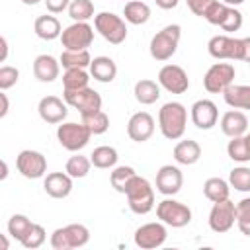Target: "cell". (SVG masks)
I'll use <instances>...</instances> for the list:
<instances>
[{"mask_svg": "<svg viewBox=\"0 0 250 250\" xmlns=\"http://www.w3.org/2000/svg\"><path fill=\"white\" fill-rule=\"evenodd\" d=\"M168 238V230H166V225L160 223V221H154V223H145L141 225L137 230H135V244L141 248V250H154V248H160Z\"/></svg>", "mask_w": 250, "mask_h": 250, "instance_id": "13", "label": "cell"}, {"mask_svg": "<svg viewBox=\"0 0 250 250\" xmlns=\"http://www.w3.org/2000/svg\"><path fill=\"white\" fill-rule=\"evenodd\" d=\"M10 248V238L6 234H0V250H8Z\"/></svg>", "mask_w": 250, "mask_h": 250, "instance_id": "51", "label": "cell"}, {"mask_svg": "<svg viewBox=\"0 0 250 250\" xmlns=\"http://www.w3.org/2000/svg\"><path fill=\"white\" fill-rule=\"evenodd\" d=\"M189 117H191V123L201 129V131H209L217 125L219 121V109H217V104L211 102V100H197L191 109H189Z\"/></svg>", "mask_w": 250, "mask_h": 250, "instance_id": "17", "label": "cell"}, {"mask_svg": "<svg viewBox=\"0 0 250 250\" xmlns=\"http://www.w3.org/2000/svg\"><path fill=\"white\" fill-rule=\"evenodd\" d=\"M90 137H92V133L84 127V123L68 121V123H61L57 127V139H59L61 146L70 152L82 150L90 143Z\"/></svg>", "mask_w": 250, "mask_h": 250, "instance_id": "9", "label": "cell"}, {"mask_svg": "<svg viewBox=\"0 0 250 250\" xmlns=\"http://www.w3.org/2000/svg\"><path fill=\"white\" fill-rule=\"evenodd\" d=\"M154 133V117L148 111H137L127 121V135L135 143H145Z\"/></svg>", "mask_w": 250, "mask_h": 250, "instance_id": "19", "label": "cell"}, {"mask_svg": "<svg viewBox=\"0 0 250 250\" xmlns=\"http://www.w3.org/2000/svg\"><path fill=\"white\" fill-rule=\"evenodd\" d=\"M37 113L45 123L59 125L64 121L68 109H66L64 100H61L59 96H43L37 104Z\"/></svg>", "mask_w": 250, "mask_h": 250, "instance_id": "18", "label": "cell"}, {"mask_svg": "<svg viewBox=\"0 0 250 250\" xmlns=\"http://www.w3.org/2000/svg\"><path fill=\"white\" fill-rule=\"evenodd\" d=\"M227 4H223V2H219V0H215L207 10H205V14H203V18L211 23V25H221V21H223V18H225V14H227Z\"/></svg>", "mask_w": 250, "mask_h": 250, "instance_id": "44", "label": "cell"}, {"mask_svg": "<svg viewBox=\"0 0 250 250\" xmlns=\"http://www.w3.org/2000/svg\"><path fill=\"white\" fill-rule=\"evenodd\" d=\"M207 51L217 61H248L250 39L230 37V35H213L207 43Z\"/></svg>", "mask_w": 250, "mask_h": 250, "instance_id": "1", "label": "cell"}, {"mask_svg": "<svg viewBox=\"0 0 250 250\" xmlns=\"http://www.w3.org/2000/svg\"><path fill=\"white\" fill-rule=\"evenodd\" d=\"M229 186H232L236 191H250V168L246 164L234 166L229 174Z\"/></svg>", "mask_w": 250, "mask_h": 250, "instance_id": "40", "label": "cell"}, {"mask_svg": "<svg viewBox=\"0 0 250 250\" xmlns=\"http://www.w3.org/2000/svg\"><path fill=\"white\" fill-rule=\"evenodd\" d=\"M43 2H45L47 10H49L51 14H61V12H64V10L68 8V4H70V0H43Z\"/></svg>", "mask_w": 250, "mask_h": 250, "instance_id": "46", "label": "cell"}, {"mask_svg": "<svg viewBox=\"0 0 250 250\" xmlns=\"http://www.w3.org/2000/svg\"><path fill=\"white\" fill-rule=\"evenodd\" d=\"M8 55H10L8 41H6V37H2V35H0V62H4V61L8 59Z\"/></svg>", "mask_w": 250, "mask_h": 250, "instance_id": "48", "label": "cell"}, {"mask_svg": "<svg viewBox=\"0 0 250 250\" xmlns=\"http://www.w3.org/2000/svg\"><path fill=\"white\" fill-rule=\"evenodd\" d=\"M88 68H90V76L94 80H98V82H104V84L113 82L115 76H117V64H115V61L111 57H104V55L102 57H94L90 61Z\"/></svg>", "mask_w": 250, "mask_h": 250, "instance_id": "23", "label": "cell"}, {"mask_svg": "<svg viewBox=\"0 0 250 250\" xmlns=\"http://www.w3.org/2000/svg\"><path fill=\"white\" fill-rule=\"evenodd\" d=\"M8 111H10V100H8V96L0 90V119H2V117H6V115H8Z\"/></svg>", "mask_w": 250, "mask_h": 250, "instance_id": "47", "label": "cell"}, {"mask_svg": "<svg viewBox=\"0 0 250 250\" xmlns=\"http://www.w3.org/2000/svg\"><path fill=\"white\" fill-rule=\"evenodd\" d=\"M39 2H43V0H21V4H25V6H35Z\"/></svg>", "mask_w": 250, "mask_h": 250, "instance_id": "53", "label": "cell"}, {"mask_svg": "<svg viewBox=\"0 0 250 250\" xmlns=\"http://www.w3.org/2000/svg\"><path fill=\"white\" fill-rule=\"evenodd\" d=\"M225 104L232 109H248L250 107V86L246 84H229L223 92Z\"/></svg>", "mask_w": 250, "mask_h": 250, "instance_id": "24", "label": "cell"}, {"mask_svg": "<svg viewBox=\"0 0 250 250\" xmlns=\"http://www.w3.org/2000/svg\"><path fill=\"white\" fill-rule=\"evenodd\" d=\"M229 193H230V186H229V182L223 180V178L213 176V178H207L205 184H203V195H205L211 203L227 199Z\"/></svg>", "mask_w": 250, "mask_h": 250, "instance_id": "31", "label": "cell"}, {"mask_svg": "<svg viewBox=\"0 0 250 250\" xmlns=\"http://www.w3.org/2000/svg\"><path fill=\"white\" fill-rule=\"evenodd\" d=\"M90 84L86 68H66L62 74V90H80Z\"/></svg>", "mask_w": 250, "mask_h": 250, "instance_id": "34", "label": "cell"}, {"mask_svg": "<svg viewBox=\"0 0 250 250\" xmlns=\"http://www.w3.org/2000/svg\"><path fill=\"white\" fill-rule=\"evenodd\" d=\"M80 117H82L80 123H84V127H86L92 135H104V133L109 129V117H107V113L102 111V109H98V111H94V113H84V115H80Z\"/></svg>", "mask_w": 250, "mask_h": 250, "instance_id": "33", "label": "cell"}, {"mask_svg": "<svg viewBox=\"0 0 250 250\" xmlns=\"http://www.w3.org/2000/svg\"><path fill=\"white\" fill-rule=\"evenodd\" d=\"M154 186H156V191L162 195H176L184 186V174L178 166L164 164L156 172Z\"/></svg>", "mask_w": 250, "mask_h": 250, "instance_id": "16", "label": "cell"}, {"mask_svg": "<svg viewBox=\"0 0 250 250\" xmlns=\"http://www.w3.org/2000/svg\"><path fill=\"white\" fill-rule=\"evenodd\" d=\"M123 20L131 25H143L150 20V8L143 0H129L123 6Z\"/></svg>", "mask_w": 250, "mask_h": 250, "instance_id": "27", "label": "cell"}, {"mask_svg": "<svg viewBox=\"0 0 250 250\" xmlns=\"http://www.w3.org/2000/svg\"><path fill=\"white\" fill-rule=\"evenodd\" d=\"M16 168H18V172L23 178H27V180H39V178H43L47 174V158L39 150L25 148V150H21L18 154Z\"/></svg>", "mask_w": 250, "mask_h": 250, "instance_id": "12", "label": "cell"}, {"mask_svg": "<svg viewBox=\"0 0 250 250\" xmlns=\"http://www.w3.org/2000/svg\"><path fill=\"white\" fill-rule=\"evenodd\" d=\"M133 94H135V100L139 104L150 105L160 98V86H158V82H154L150 78H141V80L135 82Z\"/></svg>", "mask_w": 250, "mask_h": 250, "instance_id": "28", "label": "cell"}, {"mask_svg": "<svg viewBox=\"0 0 250 250\" xmlns=\"http://www.w3.org/2000/svg\"><path fill=\"white\" fill-rule=\"evenodd\" d=\"M188 125V109L180 102H166L158 109V127L164 139L178 141L184 137Z\"/></svg>", "mask_w": 250, "mask_h": 250, "instance_id": "2", "label": "cell"}, {"mask_svg": "<svg viewBox=\"0 0 250 250\" xmlns=\"http://www.w3.org/2000/svg\"><path fill=\"white\" fill-rule=\"evenodd\" d=\"M180 37H182V27L178 23H170V25L162 27L150 39V45H148L150 57L154 61H160V62L170 61L178 51Z\"/></svg>", "mask_w": 250, "mask_h": 250, "instance_id": "4", "label": "cell"}, {"mask_svg": "<svg viewBox=\"0 0 250 250\" xmlns=\"http://www.w3.org/2000/svg\"><path fill=\"white\" fill-rule=\"evenodd\" d=\"M33 31H35V35H37L39 39H43V41H53V39H59V37H61L62 27H61V21H59L57 16L45 14V16H39V18L35 20Z\"/></svg>", "mask_w": 250, "mask_h": 250, "instance_id": "26", "label": "cell"}, {"mask_svg": "<svg viewBox=\"0 0 250 250\" xmlns=\"http://www.w3.org/2000/svg\"><path fill=\"white\" fill-rule=\"evenodd\" d=\"M234 225L242 234L250 236V197H244L234 205Z\"/></svg>", "mask_w": 250, "mask_h": 250, "instance_id": "39", "label": "cell"}, {"mask_svg": "<svg viewBox=\"0 0 250 250\" xmlns=\"http://www.w3.org/2000/svg\"><path fill=\"white\" fill-rule=\"evenodd\" d=\"M156 217L166 227L182 229V227H186V225L191 223V209L186 203L176 201V199H170L166 195V199H162L156 205Z\"/></svg>", "mask_w": 250, "mask_h": 250, "instance_id": "7", "label": "cell"}, {"mask_svg": "<svg viewBox=\"0 0 250 250\" xmlns=\"http://www.w3.org/2000/svg\"><path fill=\"white\" fill-rule=\"evenodd\" d=\"M94 29L111 45H121L127 39V23L113 12H100L94 16Z\"/></svg>", "mask_w": 250, "mask_h": 250, "instance_id": "6", "label": "cell"}, {"mask_svg": "<svg viewBox=\"0 0 250 250\" xmlns=\"http://www.w3.org/2000/svg\"><path fill=\"white\" fill-rule=\"evenodd\" d=\"M45 240H47V232H45L43 225L33 223L31 229H29V232L25 234V238H23L20 244H21L23 248H27V250H35V248H41Z\"/></svg>", "mask_w": 250, "mask_h": 250, "instance_id": "41", "label": "cell"}, {"mask_svg": "<svg viewBox=\"0 0 250 250\" xmlns=\"http://www.w3.org/2000/svg\"><path fill=\"white\" fill-rule=\"evenodd\" d=\"M172 154H174V160H176L178 164H182V166H191V164H195V162L201 158V146H199V143L193 141V139H184V141L176 143Z\"/></svg>", "mask_w": 250, "mask_h": 250, "instance_id": "25", "label": "cell"}, {"mask_svg": "<svg viewBox=\"0 0 250 250\" xmlns=\"http://www.w3.org/2000/svg\"><path fill=\"white\" fill-rule=\"evenodd\" d=\"M59 72H61V64L59 61L53 57V55H37L35 61H33V76L47 84V82H53L59 78Z\"/></svg>", "mask_w": 250, "mask_h": 250, "instance_id": "22", "label": "cell"}, {"mask_svg": "<svg viewBox=\"0 0 250 250\" xmlns=\"http://www.w3.org/2000/svg\"><path fill=\"white\" fill-rule=\"evenodd\" d=\"M133 176H137V172H135L133 166H117V164H115V166L111 168V174H109L111 188H113L115 191L123 193L125 188H127V184L133 180Z\"/></svg>", "mask_w": 250, "mask_h": 250, "instance_id": "36", "label": "cell"}, {"mask_svg": "<svg viewBox=\"0 0 250 250\" xmlns=\"http://www.w3.org/2000/svg\"><path fill=\"white\" fill-rule=\"evenodd\" d=\"M123 195L127 197V205L135 215H146L154 209V188L143 176H133L127 184Z\"/></svg>", "mask_w": 250, "mask_h": 250, "instance_id": "3", "label": "cell"}, {"mask_svg": "<svg viewBox=\"0 0 250 250\" xmlns=\"http://www.w3.org/2000/svg\"><path fill=\"white\" fill-rule=\"evenodd\" d=\"M154 2H156V6L162 8V10H172V8L178 6L180 0H154Z\"/></svg>", "mask_w": 250, "mask_h": 250, "instance_id": "49", "label": "cell"}, {"mask_svg": "<svg viewBox=\"0 0 250 250\" xmlns=\"http://www.w3.org/2000/svg\"><path fill=\"white\" fill-rule=\"evenodd\" d=\"M43 189L53 199H64L72 191V178L66 172H51L43 180Z\"/></svg>", "mask_w": 250, "mask_h": 250, "instance_id": "20", "label": "cell"}, {"mask_svg": "<svg viewBox=\"0 0 250 250\" xmlns=\"http://www.w3.org/2000/svg\"><path fill=\"white\" fill-rule=\"evenodd\" d=\"M31 225H33V221H31L27 215L16 213V215H12L10 221H8V234H10L12 238H16L18 242H21V240L25 238V234L29 232Z\"/></svg>", "mask_w": 250, "mask_h": 250, "instance_id": "37", "label": "cell"}, {"mask_svg": "<svg viewBox=\"0 0 250 250\" xmlns=\"http://www.w3.org/2000/svg\"><path fill=\"white\" fill-rule=\"evenodd\" d=\"M62 100L66 105L74 107L80 115L102 109V96L90 86L80 88V90H62Z\"/></svg>", "mask_w": 250, "mask_h": 250, "instance_id": "10", "label": "cell"}, {"mask_svg": "<svg viewBox=\"0 0 250 250\" xmlns=\"http://www.w3.org/2000/svg\"><path fill=\"white\" fill-rule=\"evenodd\" d=\"M68 16L72 21H88L94 18V2L92 0H70L68 4Z\"/></svg>", "mask_w": 250, "mask_h": 250, "instance_id": "38", "label": "cell"}, {"mask_svg": "<svg viewBox=\"0 0 250 250\" xmlns=\"http://www.w3.org/2000/svg\"><path fill=\"white\" fill-rule=\"evenodd\" d=\"M59 39L66 51H84L94 41V27L88 21H72L61 31Z\"/></svg>", "mask_w": 250, "mask_h": 250, "instance_id": "8", "label": "cell"}, {"mask_svg": "<svg viewBox=\"0 0 250 250\" xmlns=\"http://www.w3.org/2000/svg\"><path fill=\"white\" fill-rule=\"evenodd\" d=\"M90 240V230L88 227L80 223H70L66 227H59L53 230L49 242L53 250H74L86 246Z\"/></svg>", "mask_w": 250, "mask_h": 250, "instance_id": "5", "label": "cell"}, {"mask_svg": "<svg viewBox=\"0 0 250 250\" xmlns=\"http://www.w3.org/2000/svg\"><path fill=\"white\" fill-rule=\"evenodd\" d=\"M18 80H20V70L16 66H10V64L0 66V90L2 92L14 88Z\"/></svg>", "mask_w": 250, "mask_h": 250, "instance_id": "43", "label": "cell"}, {"mask_svg": "<svg viewBox=\"0 0 250 250\" xmlns=\"http://www.w3.org/2000/svg\"><path fill=\"white\" fill-rule=\"evenodd\" d=\"M209 229L217 234H225L234 227V203L227 197L223 201H215L209 211Z\"/></svg>", "mask_w": 250, "mask_h": 250, "instance_id": "14", "label": "cell"}, {"mask_svg": "<svg viewBox=\"0 0 250 250\" xmlns=\"http://www.w3.org/2000/svg\"><path fill=\"white\" fill-rule=\"evenodd\" d=\"M158 86L170 94H186L189 88L188 72L180 64H164L158 70Z\"/></svg>", "mask_w": 250, "mask_h": 250, "instance_id": "15", "label": "cell"}, {"mask_svg": "<svg viewBox=\"0 0 250 250\" xmlns=\"http://www.w3.org/2000/svg\"><path fill=\"white\" fill-rule=\"evenodd\" d=\"M90 168H92L90 158L84 156V154H80V152H76L74 156H70V158L66 160L64 172H66L72 180H78V178H86L88 172H90Z\"/></svg>", "mask_w": 250, "mask_h": 250, "instance_id": "35", "label": "cell"}, {"mask_svg": "<svg viewBox=\"0 0 250 250\" xmlns=\"http://www.w3.org/2000/svg\"><path fill=\"white\" fill-rule=\"evenodd\" d=\"M221 131L229 139L244 135L248 131V115L242 109H229V111H225L223 117H221Z\"/></svg>", "mask_w": 250, "mask_h": 250, "instance_id": "21", "label": "cell"}, {"mask_svg": "<svg viewBox=\"0 0 250 250\" xmlns=\"http://www.w3.org/2000/svg\"><path fill=\"white\" fill-rule=\"evenodd\" d=\"M234 66L230 62H215L207 68L203 76V88L209 94H221L229 84L234 82Z\"/></svg>", "mask_w": 250, "mask_h": 250, "instance_id": "11", "label": "cell"}, {"mask_svg": "<svg viewBox=\"0 0 250 250\" xmlns=\"http://www.w3.org/2000/svg\"><path fill=\"white\" fill-rule=\"evenodd\" d=\"M223 4H227V6H240V4H244L246 0H221Z\"/></svg>", "mask_w": 250, "mask_h": 250, "instance_id": "52", "label": "cell"}, {"mask_svg": "<svg viewBox=\"0 0 250 250\" xmlns=\"http://www.w3.org/2000/svg\"><path fill=\"white\" fill-rule=\"evenodd\" d=\"M8 174H10L8 164H6V162L0 158V182H2V180H6V178H8Z\"/></svg>", "mask_w": 250, "mask_h": 250, "instance_id": "50", "label": "cell"}, {"mask_svg": "<svg viewBox=\"0 0 250 250\" xmlns=\"http://www.w3.org/2000/svg\"><path fill=\"white\" fill-rule=\"evenodd\" d=\"M227 154L230 160L238 162V164H246L250 160V137L238 135V137H230L229 145H227Z\"/></svg>", "mask_w": 250, "mask_h": 250, "instance_id": "29", "label": "cell"}, {"mask_svg": "<svg viewBox=\"0 0 250 250\" xmlns=\"http://www.w3.org/2000/svg\"><path fill=\"white\" fill-rule=\"evenodd\" d=\"M117 158H119L117 150H115L113 146H107V145L96 146V148L92 150V154H90L92 166H96V168H100V170H109V168H113V166L117 164Z\"/></svg>", "mask_w": 250, "mask_h": 250, "instance_id": "30", "label": "cell"}, {"mask_svg": "<svg viewBox=\"0 0 250 250\" xmlns=\"http://www.w3.org/2000/svg\"><path fill=\"white\" fill-rule=\"evenodd\" d=\"M219 27H221L223 31H227V33L238 31V29L242 27V12L236 10L234 6H229V8H227V14H225V18H223V21H221Z\"/></svg>", "mask_w": 250, "mask_h": 250, "instance_id": "42", "label": "cell"}, {"mask_svg": "<svg viewBox=\"0 0 250 250\" xmlns=\"http://www.w3.org/2000/svg\"><path fill=\"white\" fill-rule=\"evenodd\" d=\"M92 57L88 53V49L84 51H62L61 53V59H59V64L66 70V68H88Z\"/></svg>", "mask_w": 250, "mask_h": 250, "instance_id": "32", "label": "cell"}, {"mask_svg": "<svg viewBox=\"0 0 250 250\" xmlns=\"http://www.w3.org/2000/svg\"><path fill=\"white\" fill-rule=\"evenodd\" d=\"M215 0H186V4H188V8L195 14V16H199V18H203V14H205V10L213 4Z\"/></svg>", "mask_w": 250, "mask_h": 250, "instance_id": "45", "label": "cell"}]
</instances>
